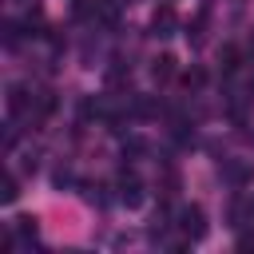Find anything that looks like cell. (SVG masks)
Instances as JSON below:
<instances>
[{
    "mask_svg": "<svg viewBox=\"0 0 254 254\" xmlns=\"http://www.w3.org/2000/svg\"><path fill=\"white\" fill-rule=\"evenodd\" d=\"M71 12H75L79 20H95V12H99V0H71Z\"/></svg>",
    "mask_w": 254,
    "mask_h": 254,
    "instance_id": "obj_8",
    "label": "cell"
},
{
    "mask_svg": "<svg viewBox=\"0 0 254 254\" xmlns=\"http://www.w3.org/2000/svg\"><path fill=\"white\" fill-rule=\"evenodd\" d=\"M123 206H139L143 202V183L131 175V171H123V179H119V194H115Z\"/></svg>",
    "mask_w": 254,
    "mask_h": 254,
    "instance_id": "obj_3",
    "label": "cell"
},
{
    "mask_svg": "<svg viewBox=\"0 0 254 254\" xmlns=\"http://www.w3.org/2000/svg\"><path fill=\"white\" fill-rule=\"evenodd\" d=\"M175 28H179V16H175V8L171 4H163V8H155V16H151V36H175Z\"/></svg>",
    "mask_w": 254,
    "mask_h": 254,
    "instance_id": "obj_2",
    "label": "cell"
},
{
    "mask_svg": "<svg viewBox=\"0 0 254 254\" xmlns=\"http://www.w3.org/2000/svg\"><path fill=\"white\" fill-rule=\"evenodd\" d=\"M36 230H40V226H36V218H32V214H20V218H16V234L36 238Z\"/></svg>",
    "mask_w": 254,
    "mask_h": 254,
    "instance_id": "obj_12",
    "label": "cell"
},
{
    "mask_svg": "<svg viewBox=\"0 0 254 254\" xmlns=\"http://www.w3.org/2000/svg\"><path fill=\"white\" fill-rule=\"evenodd\" d=\"M32 107H36V95H28V87L12 83V87H8V111H12V115H28Z\"/></svg>",
    "mask_w": 254,
    "mask_h": 254,
    "instance_id": "obj_4",
    "label": "cell"
},
{
    "mask_svg": "<svg viewBox=\"0 0 254 254\" xmlns=\"http://www.w3.org/2000/svg\"><path fill=\"white\" fill-rule=\"evenodd\" d=\"M151 75H155V83H167V79L175 75V56H167V52L155 56V60H151Z\"/></svg>",
    "mask_w": 254,
    "mask_h": 254,
    "instance_id": "obj_5",
    "label": "cell"
},
{
    "mask_svg": "<svg viewBox=\"0 0 254 254\" xmlns=\"http://www.w3.org/2000/svg\"><path fill=\"white\" fill-rule=\"evenodd\" d=\"M143 151H147L143 139H127V143H123V159H127V155H143Z\"/></svg>",
    "mask_w": 254,
    "mask_h": 254,
    "instance_id": "obj_13",
    "label": "cell"
},
{
    "mask_svg": "<svg viewBox=\"0 0 254 254\" xmlns=\"http://www.w3.org/2000/svg\"><path fill=\"white\" fill-rule=\"evenodd\" d=\"M218 64H222V71H234V67H238V48L226 44V48L218 52Z\"/></svg>",
    "mask_w": 254,
    "mask_h": 254,
    "instance_id": "obj_10",
    "label": "cell"
},
{
    "mask_svg": "<svg viewBox=\"0 0 254 254\" xmlns=\"http://www.w3.org/2000/svg\"><path fill=\"white\" fill-rule=\"evenodd\" d=\"M202 83H206V71H202L198 64H190V67L183 71V87H187V91H198Z\"/></svg>",
    "mask_w": 254,
    "mask_h": 254,
    "instance_id": "obj_7",
    "label": "cell"
},
{
    "mask_svg": "<svg viewBox=\"0 0 254 254\" xmlns=\"http://www.w3.org/2000/svg\"><path fill=\"white\" fill-rule=\"evenodd\" d=\"M179 230H183V238H190V242H198L202 234H206V214H202V206H183L179 210Z\"/></svg>",
    "mask_w": 254,
    "mask_h": 254,
    "instance_id": "obj_1",
    "label": "cell"
},
{
    "mask_svg": "<svg viewBox=\"0 0 254 254\" xmlns=\"http://www.w3.org/2000/svg\"><path fill=\"white\" fill-rule=\"evenodd\" d=\"M187 40H190V48L206 44V16H198V20H190V24H187Z\"/></svg>",
    "mask_w": 254,
    "mask_h": 254,
    "instance_id": "obj_6",
    "label": "cell"
},
{
    "mask_svg": "<svg viewBox=\"0 0 254 254\" xmlns=\"http://www.w3.org/2000/svg\"><path fill=\"white\" fill-rule=\"evenodd\" d=\"M16 194H20V183H16V175H8L4 187H0V198H4V202H16Z\"/></svg>",
    "mask_w": 254,
    "mask_h": 254,
    "instance_id": "obj_11",
    "label": "cell"
},
{
    "mask_svg": "<svg viewBox=\"0 0 254 254\" xmlns=\"http://www.w3.org/2000/svg\"><path fill=\"white\" fill-rule=\"evenodd\" d=\"M0 32H4V48H20V24L16 20H4Z\"/></svg>",
    "mask_w": 254,
    "mask_h": 254,
    "instance_id": "obj_9",
    "label": "cell"
}]
</instances>
